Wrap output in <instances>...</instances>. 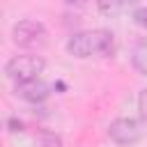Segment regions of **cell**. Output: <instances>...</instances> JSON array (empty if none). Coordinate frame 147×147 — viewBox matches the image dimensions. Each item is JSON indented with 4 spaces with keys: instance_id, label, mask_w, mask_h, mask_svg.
<instances>
[{
    "instance_id": "cell-1",
    "label": "cell",
    "mask_w": 147,
    "mask_h": 147,
    "mask_svg": "<svg viewBox=\"0 0 147 147\" xmlns=\"http://www.w3.org/2000/svg\"><path fill=\"white\" fill-rule=\"evenodd\" d=\"M67 51L74 57H92V55H108L113 51V32L108 30H85L74 34L67 41Z\"/></svg>"
},
{
    "instance_id": "cell-2",
    "label": "cell",
    "mask_w": 147,
    "mask_h": 147,
    "mask_svg": "<svg viewBox=\"0 0 147 147\" xmlns=\"http://www.w3.org/2000/svg\"><path fill=\"white\" fill-rule=\"evenodd\" d=\"M44 67H46V62L39 55H16L5 64V74L9 80H14L18 85V83L34 80L44 71Z\"/></svg>"
},
{
    "instance_id": "cell-3",
    "label": "cell",
    "mask_w": 147,
    "mask_h": 147,
    "mask_svg": "<svg viewBox=\"0 0 147 147\" xmlns=\"http://www.w3.org/2000/svg\"><path fill=\"white\" fill-rule=\"evenodd\" d=\"M46 37H48V32H46L44 23H39V21H18L11 28V41L21 48L41 46L46 41Z\"/></svg>"
},
{
    "instance_id": "cell-4",
    "label": "cell",
    "mask_w": 147,
    "mask_h": 147,
    "mask_svg": "<svg viewBox=\"0 0 147 147\" xmlns=\"http://www.w3.org/2000/svg\"><path fill=\"white\" fill-rule=\"evenodd\" d=\"M108 136H110V140L117 142V145H133V142L140 140L142 131H140V124H138L133 117H119V119L110 122Z\"/></svg>"
},
{
    "instance_id": "cell-5",
    "label": "cell",
    "mask_w": 147,
    "mask_h": 147,
    "mask_svg": "<svg viewBox=\"0 0 147 147\" xmlns=\"http://www.w3.org/2000/svg\"><path fill=\"white\" fill-rule=\"evenodd\" d=\"M14 92H16V96H21L23 101H30V103H41L44 99H48L51 87H48L44 80L34 78V80H28V83H18Z\"/></svg>"
},
{
    "instance_id": "cell-6",
    "label": "cell",
    "mask_w": 147,
    "mask_h": 147,
    "mask_svg": "<svg viewBox=\"0 0 147 147\" xmlns=\"http://www.w3.org/2000/svg\"><path fill=\"white\" fill-rule=\"evenodd\" d=\"M131 62H133V67L142 76H147V39H142V41L136 44V48L131 53Z\"/></svg>"
},
{
    "instance_id": "cell-7",
    "label": "cell",
    "mask_w": 147,
    "mask_h": 147,
    "mask_svg": "<svg viewBox=\"0 0 147 147\" xmlns=\"http://www.w3.org/2000/svg\"><path fill=\"white\" fill-rule=\"evenodd\" d=\"M34 147H62V138L53 131H41L34 138Z\"/></svg>"
},
{
    "instance_id": "cell-8",
    "label": "cell",
    "mask_w": 147,
    "mask_h": 147,
    "mask_svg": "<svg viewBox=\"0 0 147 147\" xmlns=\"http://www.w3.org/2000/svg\"><path fill=\"white\" fill-rule=\"evenodd\" d=\"M124 7V0H99V11L103 16H117Z\"/></svg>"
},
{
    "instance_id": "cell-9",
    "label": "cell",
    "mask_w": 147,
    "mask_h": 147,
    "mask_svg": "<svg viewBox=\"0 0 147 147\" xmlns=\"http://www.w3.org/2000/svg\"><path fill=\"white\" fill-rule=\"evenodd\" d=\"M133 21H136V25H140V28L147 30V7L136 9V11H133Z\"/></svg>"
},
{
    "instance_id": "cell-10",
    "label": "cell",
    "mask_w": 147,
    "mask_h": 147,
    "mask_svg": "<svg viewBox=\"0 0 147 147\" xmlns=\"http://www.w3.org/2000/svg\"><path fill=\"white\" fill-rule=\"evenodd\" d=\"M138 110H140V117L147 119V90H142L138 96Z\"/></svg>"
},
{
    "instance_id": "cell-11",
    "label": "cell",
    "mask_w": 147,
    "mask_h": 147,
    "mask_svg": "<svg viewBox=\"0 0 147 147\" xmlns=\"http://www.w3.org/2000/svg\"><path fill=\"white\" fill-rule=\"evenodd\" d=\"M9 131H11V133H16V131H23V122H18L16 117H11V119H9Z\"/></svg>"
},
{
    "instance_id": "cell-12",
    "label": "cell",
    "mask_w": 147,
    "mask_h": 147,
    "mask_svg": "<svg viewBox=\"0 0 147 147\" xmlns=\"http://www.w3.org/2000/svg\"><path fill=\"white\" fill-rule=\"evenodd\" d=\"M67 2H85V0H67Z\"/></svg>"
},
{
    "instance_id": "cell-13",
    "label": "cell",
    "mask_w": 147,
    "mask_h": 147,
    "mask_svg": "<svg viewBox=\"0 0 147 147\" xmlns=\"http://www.w3.org/2000/svg\"><path fill=\"white\" fill-rule=\"evenodd\" d=\"M124 2H138V0H124Z\"/></svg>"
}]
</instances>
